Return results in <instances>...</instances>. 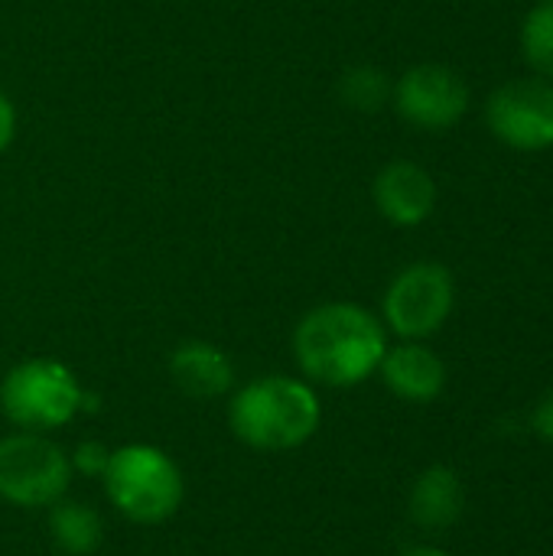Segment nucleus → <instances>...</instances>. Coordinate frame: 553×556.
I'll return each mask as SVG.
<instances>
[{
    "instance_id": "obj_1",
    "label": "nucleus",
    "mask_w": 553,
    "mask_h": 556,
    "mask_svg": "<svg viewBox=\"0 0 553 556\" xmlns=\"http://www.w3.org/2000/svg\"><path fill=\"white\" fill-rule=\"evenodd\" d=\"M388 352V332L359 303H323L293 329L300 371L323 388H355L372 378Z\"/></svg>"
},
{
    "instance_id": "obj_2",
    "label": "nucleus",
    "mask_w": 553,
    "mask_h": 556,
    "mask_svg": "<svg viewBox=\"0 0 553 556\" xmlns=\"http://www.w3.org/2000/svg\"><path fill=\"white\" fill-rule=\"evenodd\" d=\"M323 404L310 381L267 375L254 378L231 394L228 427L231 433L261 453H287L310 443L319 430Z\"/></svg>"
},
{
    "instance_id": "obj_3",
    "label": "nucleus",
    "mask_w": 553,
    "mask_h": 556,
    "mask_svg": "<svg viewBox=\"0 0 553 556\" xmlns=\"http://www.w3.org/2000/svg\"><path fill=\"white\" fill-rule=\"evenodd\" d=\"M104 495L134 525H160L169 521L183 498L186 479L169 453L150 443H127L111 450L104 466Z\"/></svg>"
},
{
    "instance_id": "obj_4",
    "label": "nucleus",
    "mask_w": 553,
    "mask_h": 556,
    "mask_svg": "<svg viewBox=\"0 0 553 556\" xmlns=\"http://www.w3.org/2000/svg\"><path fill=\"white\" fill-rule=\"evenodd\" d=\"M81 404L85 391L75 371L55 358H26L0 381V410L26 433H46L72 424Z\"/></svg>"
},
{
    "instance_id": "obj_5",
    "label": "nucleus",
    "mask_w": 553,
    "mask_h": 556,
    "mask_svg": "<svg viewBox=\"0 0 553 556\" xmlns=\"http://www.w3.org/2000/svg\"><path fill=\"white\" fill-rule=\"evenodd\" d=\"M72 459L42 433H10L0 440V498L16 508H52L72 485Z\"/></svg>"
},
{
    "instance_id": "obj_6",
    "label": "nucleus",
    "mask_w": 553,
    "mask_h": 556,
    "mask_svg": "<svg viewBox=\"0 0 553 556\" xmlns=\"http://www.w3.org/2000/svg\"><path fill=\"white\" fill-rule=\"evenodd\" d=\"M453 277L437 261H417L404 267L385 290V326L404 342L433 336L453 313Z\"/></svg>"
},
{
    "instance_id": "obj_7",
    "label": "nucleus",
    "mask_w": 553,
    "mask_h": 556,
    "mask_svg": "<svg viewBox=\"0 0 553 556\" xmlns=\"http://www.w3.org/2000/svg\"><path fill=\"white\" fill-rule=\"evenodd\" d=\"M486 124L512 150H548L553 147V85L548 78L505 81L486 104Z\"/></svg>"
},
{
    "instance_id": "obj_8",
    "label": "nucleus",
    "mask_w": 553,
    "mask_h": 556,
    "mask_svg": "<svg viewBox=\"0 0 553 556\" xmlns=\"http://www.w3.org/2000/svg\"><path fill=\"white\" fill-rule=\"evenodd\" d=\"M391 101L407 124L420 130H447L466 114L469 88L453 68L427 62L407 68L394 81Z\"/></svg>"
},
{
    "instance_id": "obj_9",
    "label": "nucleus",
    "mask_w": 553,
    "mask_h": 556,
    "mask_svg": "<svg viewBox=\"0 0 553 556\" xmlns=\"http://www.w3.org/2000/svg\"><path fill=\"white\" fill-rule=\"evenodd\" d=\"M372 199L381 218H388L398 228H414L433 215L437 182L424 166L411 160H391L388 166L378 169L372 182Z\"/></svg>"
},
{
    "instance_id": "obj_10",
    "label": "nucleus",
    "mask_w": 553,
    "mask_h": 556,
    "mask_svg": "<svg viewBox=\"0 0 553 556\" xmlns=\"http://www.w3.org/2000/svg\"><path fill=\"white\" fill-rule=\"evenodd\" d=\"M378 371H381V381L388 384V391L411 404L437 401L447 388V365L440 362V355L433 349H427L420 342H401V345L388 349Z\"/></svg>"
},
{
    "instance_id": "obj_11",
    "label": "nucleus",
    "mask_w": 553,
    "mask_h": 556,
    "mask_svg": "<svg viewBox=\"0 0 553 556\" xmlns=\"http://www.w3.org/2000/svg\"><path fill=\"white\" fill-rule=\"evenodd\" d=\"M169 378L183 394H189L196 401H212L235 388V365L218 345L189 339L173 349Z\"/></svg>"
},
{
    "instance_id": "obj_12",
    "label": "nucleus",
    "mask_w": 553,
    "mask_h": 556,
    "mask_svg": "<svg viewBox=\"0 0 553 556\" xmlns=\"http://www.w3.org/2000/svg\"><path fill=\"white\" fill-rule=\"evenodd\" d=\"M460 515H463L460 476L447 466H430L427 472H420L411 489V518L427 531H440L456 525Z\"/></svg>"
},
{
    "instance_id": "obj_13",
    "label": "nucleus",
    "mask_w": 553,
    "mask_h": 556,
    "mask_svg": "<svg viewBox=\"0 0 553 556\" xmlns=\"http://www.w3.org/2000/svg\"><path fill=\"white\" fill-rule=\"evenodd\" d=\"M49 531H52V541L68 556L95 554L104 538L98 511L91 505H78L65 498L49 508Z\"/></svg>"
},
{
    "instance_id": "obj_14",
    "label": "nucleus",
    "mask_w": 553,
    "mask_h": 556,
    "mask_svg": "<svg viewBox=\"0 0 553 556\" xmlns=\"http://www.w3.org/2000/svg\"><path fill=\"white\" fill-rule=\"evenodd\" d=\"M521 52L541 78L553 81V0H538L528 10L521 23Z\"/></svg>"
},
{
    "instance_id": "obj_15",
    "label": "nucleus",
    "mask_w": 553,
    "mask_h": 556,
    "mask_svg": "<svg viewBox=\"0 0 553 556\" xmlns=\"http://www.w3.org/2000/svg\"><path fill=\"white\" fill-rule=\"evenodd\" d=\"M391 81L381 68L375 65H355L342 75L339 81V94L349 108L355 111H378L385 108V101L391 98Z\"/></svg>"
},
{
    "instance_id": "obj_16",
    "label": "nucleus",
    "mask_w": 553,
    "mask_h": 556,
    "mask_svg": "<svg viewBox=\"0 0 553 556\" xmlns=\"http://www.w3.org/2000/svg\"><path fill=\"white\" fill-rule=\"evenodd\" d=\"M108 456H111L108 446H101V443H81V446L75 450V456H68V459H72V469L101 479V476H104V466H108Z\"/></svg>"
},
{
    "instance_id": "obj_17",
    "label": "nucleus",
    "mask_w": 553,
    "mask_h": 556,
    "mask_svg": "<svg viewBox=\"0 0 553 556\" xmlns=\"http://www.w3.org/2000/svg\"><path fill=\"white\" fill-rule=\"evenodd\" d=\"M16 137V108L13 101L0 91V153L13 143Z\"/></svg>"
},
{
    "instance_id": "obj_18",
    "label": "nucleus",
    "mask_w": 553,
    "mask_h": 556,
    "mask_svg": "<svg viewBox=\"0 0 553 556\" xmlns=\"http://www.w3.org/2000/svg\"><path fill=\"white\" fill-rule=\"evenodd\" d=\"M535 430H538L548 443H553V391L538 404V410H535Z\"/></svg>"
},
{
    "instance_id": "obj_19",
    "label": "nucleus",
    "mask_w": 553,
    "mask_h": 556,
    "mask_svg": "<svg viewBox=\"0 0 553 556\" xmlns=\"http://www.w3.org/2000/svg\"><path fill=\"white\" fill-rule=\"evenodd\" d=\"M404 556H450L447 551H440V547H414V551H407Z\"/></svg>"
}]
</instances>
